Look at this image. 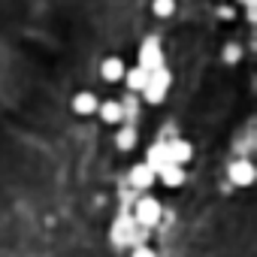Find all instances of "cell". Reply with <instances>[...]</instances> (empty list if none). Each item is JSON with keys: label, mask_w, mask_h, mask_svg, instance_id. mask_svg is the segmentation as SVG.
<instances>
[{"label": "cell", "mask_w": 257, "mask_h": 257, "mask_svg": "<svg viewBox=\"0 0 257 257\" xmlns=\"http://www.w3.org/2000/svg\"><path fill=\"white\" fill-rule=\"evenodd\" d=\"M158 221H161V203L152 200V197H143V200L137 203V224H143V227H155Z\"/></svg>", "instance_id": "cell-1"}, {"label": "cell", "mask_w": 257, "mask_h": 257, "mask_svg": "<svg viewBox=\"0 0 257 257\" xmlns=\"http://www.w3.org/2000/svg\"><path fill=\"white\" fill-rule=\"evenodd\" d=\"M155 176H161V182H164L167 188H179V185L185 182V170H182L179 164H164Z\"/></svg>", "instance_id": "cell-6"}, {"label": "cell", "mask_w": 257, "mask_h": 257, "mask_svg": "<svg viewBox=\"0 0 257 257\" xmlns=\"http://www.w3.org/2000/svg\"><path fill=\"white\" fill-rule=\"evenodd\" d=\"M100 73H103L106 82H118V79L124 76V64H121V58H106L103 67H100Z\"/></svg>", "instance_id": "cell-10"}, {"label": "cell", "mask_w": 257, "mask_h": 257, "mask_svg": "<svg viewBox=\"0 0 257 257\" xmlns=\"http://www.w3.org/2000/svg\"><path fill=\"white\" fill-rule=\"evenodd\" d=\"M97 112H100V118H103L106 124H118V121H124V106H121V103H115V100H109V103L97 106Z\"/></svg>", "instance_id": "cell-9"}, {"label": "cell", "mask_w": 257, "mask_h": 257, "mask_svg": "<svg viewBox=\"0 0 257 257\" xmlns=\"http://www.w3.org/2000/svg\"><path fill=\"white\" fill-rule=\"evenodd\" d=\"M224 58H227V61H236V58H239V52H236L233 46H227V52H224Z\"/></svg>", "instance_id": "cell-17"}, {"label": "cell", "mask_w": 257, "mask_h": 257, "mask_svg": "<svg viewBox=\"0 0 257 257\" xmlns=\"http://www.w3.org/2000/svg\"><path fill=\"white\" fill-rule=\"evenodd\" d=\"M112 242H118V245H124V242H137V224L127 221V218H121V221L112 227Z\"/></svg>", "instance_id": "cell-4"}, {"label": "cell", "mask_w": 257, "mask_h": 257, "mask_svg": "<svg viewBox=\"0 0 257 257\" xmlns=\"http://www.w3.org/2000/svg\"><path fill=\"white\" fill-rule=\"evenodd\" d=\"M140 67L143 70H158V67H164V52H161V46L155 43V40H149L143 49H140Z\"/></svg>", "instance_id": "cell-2"}, {"label": "cell", "mask_w": 257, "mask_h": 257, "mask_svg": "<svg viewBox=\"0 0 257 257\" xmlns=\"http://www.w3.org/2000/svg\"><path fill=\"white\" fill-rule=\"evenodd\" d=\"M127 85H131L134 91H143V88L149 85V70H143V67L131 70V73H127Z\"/></svg>", "instance_id": "cell-14"}, {"label": "cell", "mask_w": 257, "mask_h": 257, "mask_svg": "<svg viewBox=\"0 0 257 257\" xmlns=\"http://www.w3.org/2000/svg\"><path fill=\"white\" fill-rule=\"evenodd\" d=\"M143 94H146V100H149V103H161V100L167 97V88H164L161 82H155V79H149V85L143 88Z\"/></svg>", "instance_id": "cell-13"}, {"label": "cell", "mask_w": 257, "mask_h": 257, "mask_svg": "<svg viewBox=\"0 0 257 257\" xmlns=\"http://www.w3.org/2000/svg\"><path fill=\"white\" fill-rule=\"evenodd\" d=\"M230 182L239 185V188H248L254 182V167L251 161H233L230 164Z\"/></svg>", "instance_id": "cell-3"}, {"label": "cell", "mask_w": 257, "mask_h": 257, "mask_svg": "<svg viewBox=\"0 0 257 257\" xmlns=\"http://www.w3.org/2000/svg\"><path fill=\"white\" fill-rule=\"evenodd\" d=\"M146 164H149V167H152L155 173H158V170H161L164 164H170V155H167V146H155V149L149 152V161H146Z\"/></svg>", "instance_id": "cell-12"}, {"label": "cell", "mask_w": 257, "mask_h": 257, "mask_svg": "<svg viewBox=\"0 0 257 257\" xmlns=\"http://www.w3.org/2000/svg\"><path fill=\"white\" fill-rule=\"evenodd\" d=\"M152 13H155L158 19H170V16L176 13V0H155V4H152Z\"/></svg>", "instance_id": "cell-15"}, {"label": "cell", "mask_w": 257, "mask_h": 257, "mask_svg": "<svg viewBox=\"0 0 257 257\" xmlns=\"http://www.w3.org/2000/svg\"><path fill=\"white\" fill-rule=\"evenodd\" d=\"M97 97L91 94V91H79L76 97H73V109L79 112V115H91V112H97Z\"/></svg>", "instance_id": "cell-8"}, {"label": "cell", "mask_w": 257, "mask_h": 257, "mask_svg": "<svg viewBox=\"0 0 257 257\" xmlns=\"http://www.w3.org/2000/svg\"><path fill=\"white\" fill-rule=\"evenodd\" d=\"M167 155H170V164H188L191 161V155H194V149H191V143H185V140H176V143H170L167 146Z\"/></svg>", "instance_id": "cell-5"}, {"label": "cell", "mask_w": 257, "mask_h": 257, "mask_svg": "<svg viewBox=\"0 0 257 257\" xmlns=\"http://www.w3.org/2000/svg\"><path fill=\"white\" fill-rule=\"evenodd\" d=\"M131 257H158V254H155V251H152V248H149V245H137V248H134V254H131Z\"/></svg>", "instance_id": "cell-16"}, {"label": "cell", "mask_w": 257, "mask_h": 257, "mask_svg": "<svg viewBox=\"0 0 257 257\" xmlns=\"http://www.w3.org/2000/svg\"><path fill=\"white\" fill-rule=\"evenodd\" d=\"M115 143H118V149H134L137 146V127L134 124H124L121 131H118V137H115Z\"/></svg>", "instance_id": "cell-11"}, {"label": "cell", "mask_w": 257, "mask_h": 257, "mask_svg": "<svg viewBox=\"0 0 257 257\" xmlns=\"http://www.w3.org/2000/svg\"><path fill=\"white\" fill-rule=\"evenodd\" d=\"M155 179H158V176H155V170H152L149 164H140V167H134V173H131V185H134V188H143V191L152 188Z\"/></svg>", "instance_id": "cell-7"}]
</instances>
